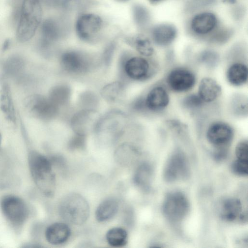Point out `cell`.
<instances>
[{"label":"cell","instance_id":"cell-1","mask_svg":"<svg viewBox=\"0 0 248 248\" xmlns=\"http://www.w3.org/2000/svg\"><path fill=\"white\" fill-rule=\"evenodd\" d=\"M42 17L41 0H23L21 4L16 37L20 43L31 39L40 25Z\"/></svg>","mask_w":248,"mask_h":248},{"label":"cell","instance_id":"cell-2","mask_svg":"<svg viewBox=\"0 0 248 248\" xmlns=\"http://www.w3.org/2000/svg\"><path fill=\"white\" fill-rule=\"evenodd\" d=\"M29 163L33 179L40 190L50 197L55 189V177L50 160L40 153L33 151L29 156Z\"/></svg>","mask_w":248,"mask_h":248},{"label":"cell","instance_id":"cell-3","mask_svg":"<svg viewBox=\"0 0 248 248\" xmlns=\"http://www.w3.org/2000/svg\"><path fill=\"white\" fill-rule=\"evenodd\" d=\"M59 213L65 221L74 225H82L90 214L89 205L81 195L72 193L65 196L59 205Z\"/></svg>","mask_w":248,"mask_h":248},{"label":"cell","instance_id":"cell-4","mask_svg":"<svg viewBox=\"0 0 248 248\" xmlns=\"http://www.w3.org/2000/svg\"><path fill=\"white\" fill-rule=\"evenodd\" d=\"M189 202L186 196L178 191L171 192L166 196L162 205L164 215L170 221L182 220L188 213Z\"/></svg>","mask_w":248,"mask_h":248},{"label":"cell","instance_id":"cell-5","mask_svg":"<svg viewBox=\"0 0 248 248\" xmlns=\"http://www.w3.org/2000/svg\"><path fill=\"white\" fill-rule=\"evenodd\" d=\"M25 106L31 115L42 120L52 118L57 114L59 108L48 97L39 94L28 96L25 99Z\"/></svg>","mask_w":248,"mask_h":248},{"label":"cell","instance_id":"cell-6","mask_svg":"<svg viewBox=\"0 0 248 248\" xmlns=\"http://www.w3.org/2000/svg\"><path fill=\"white\" fill-rule=\"evenodd\" d=\"M1 210L6 218L13 224H22L27 217L26 204L20 198L14 195H6L0 202Z\"/></svg>","mask_w":248,"mask_h":248},{"label":"cell","instance_id":"cell-7","mask_svg":"<svg viewBox=\"0 0 248 248\" xmlns=\"http://www.w3.org/2000/svg\"><path fill=\"white\" fill-rule=\"evenodd\" d=\"M188 161L181 152L174 153L168 159L163 171V177L167 182H174L187 178L189 175Z\"/></svg>","mask_w":248,"mask_h":248},{"label":"cell","instance_id":"cell-8","mask_svg":"<svg viewBox=\"0 0 248 248\" xmlns=\"http://www.w3.org/2000/svg\"><path fill=\"white\" fill-rule=\"evenodd\" d=\"M168 86L172 91L184 93L191 90L196 83V77L189 69L177 67L172 69L166 78Z\"/></svg>","mask_w":248,"mask_h":248},{"label":"cell","instance_id":"cell-9","mask_svg":"<svg viewBox=\"0 0 248 248\" xmlns=\"http://www.w3.org/2000/svg\"><path fill=\"white\" fill-rule=\"evenodd\" d=\"M234 132L229 124L217 121L213 123L208 127L206 137L208 142L218 148L219 151H224L232 141Z\"/></svg>","mask_w":248,"mask_h":248},{"label":"cell","instance_id":"cell-10","mask_svg":"<svg viewBox=\"0 0 248 248\" xmlns=\"http://www.w3.org/2000/svg\"><path fill=\"white\" fill-rule=\"evenodd\" d=\"M102 20L94 14L80 16L76 23V31L78 37L85 41H91L98 35L102 27Z\"/></svg>","mask_w":248,"mask_h":248},{"label":"cell","instance_id":"cell-11","mask_svg":"<svg viewBox=\"0 0 248 248\" xmlns=\"http://www.w3.org/2000/svg\"><path fill=\"white\" fill-rule=\"evenodd\" d=\"M61 64L65 71L73 74L86 72L91 66L88 58L82 54L73 51H67L62 55Z\"/></svg>","mask_w":248,"mask_h":248},{"label":"cell","instance_id":"cell-12","mask_svg":"<svg viewBox=\"0 0 248 248\" xmlns=\"http://www.w3.org/2000/svg\"><path fill=\"white\" fill-rule=\"evenodd\" d=\"M97 112L92 109H85L76 113L71 120V125L77 134L84 136L92 129H95L99 121Z\"/></svg>","mask_w":248,"mask_h":248},{"label":"cell","instance_id":"cell-13","mask_svg":"<svg viewBox=\"0 0 248 248\" xmlns=\"http://www.w3.org/2000/svg\"><path fill=\"white\" fill-rule=\"evenodd\" d=\"M124 71L130 78L135 80H142L149 76L151 65L146 59L135 56L128 59L125 62Z\"/></svg>","mask_w":248,"mask_h":248},{"label":"cell","instance_id":"cell-14","mask_svg":"<svg viewBox=\"0 0 248 248\" xmlns=\"http://www.w3.org/2000/svg\"><path fill=\"white\" fill-rule=\"evenodd\" d=\"M170 101V96L166 89L161 86H156L148 92L144 105L149 110L157 112L165 109Z\"/></svg>","mask_w":248,"mask_h":248},{"label":"cell","instance_id":"cell-15","mask_svg":"<svg viewBox=\"0 0 248 248\" xmlns=\"http://www.w3.org/2000/svg\"><path fill=\"white\" fill-rule=\"evenodd\" d=\"M219 83L210 77H204L200 81L197 94L203 103H212L217 99L221 93Z\"/></svg>","mask_w":248,"mask_h":248},{"label":"cell","instance_id":"cell-16","mask_svg":"<svg viewBox=\"0 0 248 248\" xmlns=\"http://www.w3.org/2000/svg\"><path fill=\"white\" fill-rule=\"evenodd\" d=\"M217 24L216 16L211 12H203L195 16L191 21V28L196 33L205 35L211 32Z\"/></svg>","mask_w":248,"mask_h":248},{"label":"cell","instance_id":"cell-17","mask_svg":"<svg viewBox=\"0 0 248 248\" xmlns=\"http://www.w3.org/2000/svg\"><path fill=\"white\" fill-rule=\"evenodd\" d=\"M40 45L42 48H47L54 41L58 40L61 35V27L55 19L45 20L41 25Z\"/></svg>","mask_w":248,"mask_h":248},{"label":"cell","instance_id":"cell-18","mask_svg":"<svg viewBox=\"0 0 248 248\" xmlns=\"http://www.w3.org/2000/svg\"><path fill=\"white\" fill-rule=\"evenodd\" d=\"M70 235V228L67 224L63 222H56L51 224L45 232V237L47 241L55 245L65 243Z\"/></svg>","mask_w":248,"mask_h":248},{"label":"cell","instance_id":"cell-19","mask_svg":"<svg viewBox=\"0 0 248 248\" xmlns=\"http://www.w3.org/2000/svg\"><path fill=\"white\" fill-rule=\"evenodd\" d=\"M152 34L155 44L160 46H167L170 45L175 39L177 30L172 24L162 23L154 28Z\"/></svg>","mask_w":248,"mask_h":248},{"label":"cell","instance_id":"cell-20","mask_svg":"<svg viewBox=\"0 0 248 248\" xmlns=\"http://www.w3.org/2000/svg\"><path fill=\"white\" fill-rule=\"evenodd\" d=\"M226 78L229 83L233 86L240 87L244 85L248 81L247 65L240 62L232 63L227 69Z\"/></svg>","mask_w":248,"mask_h":248},{"label":"cell","instance_id":"cell-21","mask_svg":"<svg viewBox=\"0 0 248 248\" xmlns=\"http://www.w3.org/2000/svg\"><path fill=\"white\" fill-rule=\"evenodd\" d=\"M0 109L9 122L14 124H16V110L11 89L6 83L0 89Z\"/></svg>","mask_w":248,"mask_h":248},{"label":"cell","instance_id":"cell-22","mask_svg":"<svg viewBox=\"0 0 248 248\" xmlns=\"http://www.w3.org/2000/svg\"><path fill=\"white\" fill-rule=\"evenodd\" d=\"M219 213L221 217L228 221H233L244 217L242 216V204L235 198H229L223 201Z\"/></svg>","mask_w":248,"mask_h":248},{"label":"cell","instance_id":"cell-23","mask_svg":"<svg viewBox=\"0 0 248 248\" xmlns=\"http://www.w3.org/2000/svg\"><path fill=\"white\" fill-rule=\"evenodd\" d=\"M119 203L114 198H108L102 202L95 211V218L99 222H105L110 220L117 214Z\"/></svg>","mask_w":248,"mask_h":248},{"label":"cell","instance_id":"cell-24","mask_svg":"<svg viewBox=\"0 0 248 248\" xmlns=\"http://www.w3.org/2000/svg\"><path fill=\"white\" fill-rule=\"evenodd\" d=\"M152 176L151 166L148 163H142L138 167L134 173V182L139 188L147 191L150 187Z\"/></svg>","mask_w":248,"mask_h":248},{"label":"cell","instance_id":"cell-25","mask_svg":"<svg viewBox=\"0 0 248 248\" xmlns=\"http://www.w3.org/2000/svg\"><path fill=\"white\" fill-rule=\"evenodd\" d=\"M108 243L113 247H121L127 242L128 234L126 231L121 227H114L109 229L106 233Z\"/></svg>","mask_w":248,"mask_h":248},{"label":"cell","instance_id":"cell-26","mask_svg":"<svg viewBox=\"0 0 248 248\" xmlns=\"http://www.w3.org/2000/svg\"><path fill=\"white\" fill-rule=\"evenodd\" d=\"M137 51L142 56L149 57L152 56L154 49L150 40L143 34L136 36L132 42Z\"/></svg>","mask_w":248,"mask_h":248},{"label":"cell","instance_id":"cell-27","mask_svg":"<svg viewBox=\"0 0 248 248\" xmlns=\"http://www.w3.org/2000/svg\"><path fill=\"white\" fill-rule=\"evenodd\" d=\"M123 86L120 82L110 83L105 87L102 90V95L107 100L115 102L122 96Z\"/></svg>","mask_w":248,"mask_h":248},{"label":"cell","instance_id":"cell-28","mask_svg":"<svg viewBox=\"0 0 248 248\" xmlns=\"http://www.w3.org/2000/svg\"><path fill=\"white\" fill-rule=\"evenodd\" d=\"M69 95V91L68 88L60 86L52 89L48 97L59 107L67 101Z\"/></svg>","mask_w":248,"mask_h":248},{"label":"cell","instance_id":"cell-29","mask_svg":"<svg viewBox=\"0 0 248 248\" xmlns=\"http://www.w3.org/2000/svg\"><path fill=\"white\" fill-rule=\"evenodd\" d=\"M23 67V61L18 56H14L6 61L4 69L5 72L10 75L18 74Z\"/></svg>","mask_w":248,"mask_h":248},{"label":"cell","instance_id":"cell-30","mask_svg":"<svg viewBox=\"0 0 248 248\" xmlns=\"http://www.w3.org/2000/svg\"><path fill=\"white\" fill-rule=\"evenodd\" d=\"M134 16L136 23L141 26L147 25L150 20V15L148 11L145 8L140 6L135 7Z\"/></svg>","mask_w":248,"mask_h":248},{"label":"cell","instance_id":"cell-31","mask_svg":"<svg viewBox=\"0 0 248 248\" xmlns=\"http://www.w3.org/2000/svg\"><path fill=\"white\" fill-rule=\"evenodd\" d=\"M216 1L217 0H189L186 8L189 11L193 12L211 7L214 5Z\"/></svg>","mask_w":248,"mask_h":248},{"label":"cell","instance_id":"cell-32","mask_svg":"<svg viewBox=\"0 0 248 248\" xmlns=\"http://www.w3.org/2000/svg\"><path fill=\"white\" fill-rule=\"evenodd\" d=\"M232 169L237 175L247 176L248 172V160L237 159L232 164Z\"/></svg>","mask_w":248,"mask_h":248},{"label":"cell","instance_id":"cell-33","mask_svg":"<svg viewBox=\"0 0 248 248\" xmlns=\"http://www.w3.org/2000/svg\"><path fill=\"white\" fill-rule=\"evenodd\" d=\"M185 107L188 109H194L201 107L203 103L198 95L190 94L184 100Z\"/></svg>","mask_w":248,"mask_h":248},{"label":"cell","instance_id":"cell-34","mask_svg":"<svg viewBox=\"0 0 248 248\" xmlns=\"http://www.w3.org/2000/svg\"><path fill=\"white\" fill-rule=\"evenodd\" d=\"M237 159L248 160V145L247 141L243 140L237 144L235 148Z\"/></svg>","mask_w":248,"mask_h":248},{"label":"cell","instance_id":"cell-35","mask_svg":"<svg viewBox=\"0 0 248 248\" xmlns=\"http://www.w3.org/2000/svg\"><path fill=\"white\" fill-rule=\"evenodd\" d=\"M77 137L74 138L70 143L71 149H77L81 147L84 144L83 137L84 136L77 134Z\"/></svg>","mask_w":248,"mask_h":248},{"label":"cell","instance_id":"cell-36","mask_svg":"<svg viewBox=\"0 0 248 248\" xmlns=\"http://www.w3.org/2000/svg\"><path fill=\"white\" fill-rule=\"evenodd\" d=\"M10 45V40L9 39L5 40L2 45V50H7L9 48Z\"/></svg>","mask_w":248,"mask_h":248},{"label":"cell","instance_id":"cell-37","mask_svg":"<svg viewBox=\"0 0 248 248\" xmlns=\"http://www.w3.org/2000/svg\"><path fill=\"white\" fill-rule=\"evenodd\" d=\"M225 2H233L235 1V0H224Z\"/></svg>","mask_w":248,"mask_h":248},{"label":"cell","instance_id":"cell-38","mask_svg":"<svg viewBox=\"0 0 248 248\" xmlns=\"http://www.w3.org/2000/svg\"><path fill=\"white\" fill-rule=\"evenodd\" d=\"M150 0L154 2H157L160 1L161 0Z\"/></svg>","mask_w":248,"mask_h":248},{"label":"cell","instance_id":"cell-39","mask_svg":"<svg viewBox=\"0 0 248 248\" xmlns=\"http://www.w3.org/2000/svg\"><path fill=\"white\" fill-rule=\"evenodd\" d=\"M1 139H2V137H1V133H0V144H1Z\"/></svg>","mask_w":248,"mask_h":248}]
</instances>
